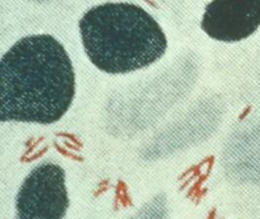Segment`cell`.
Masks as SVG:
<instances>
[{
    "label": "cell",
    "instance_id": "3",
    "mask_svg": "<svg viewBox=\"0 0 260 219\" xmlns=\"http://www.w3.org/2000/svg\"><path fill=\"white\" fill-rule=\"evenodd\" d=\"M68 207L65 173L60 166L50 162L30 171L16 198L18 219H63Z\"/></svg>",
    "mask_w": 260,
    "mask_h": 219
},
{
    "label": "cell",
    "instance_id": "1",
    "mask_svg": "<svg viewBox=\"0 0 260 219\" xmlns=\"http://www.w3.org/2000/svg\"><path fill=\"white\" fill-rule=\"evenodd\" d=\"M75 95V75L63 46L48 34L19 39L0 62V118L49 125L63 118Z\"/></svg>",
    "mask_w": 260,
    "mask_h": 219
},
{
    "label": "cell",
    "instance_id": "2",
    "mask_svg": "<svg viewBox=\"0 0 260 219\" xmlns=\"http://www.w3.org/2000/svg\"><path fill=\"white\" fill-rule=\"evenodd\" d=\"M89 60L101 71L128 73L150 65L164 56L166 35L150 14L131 3L93 7L79 21Z\"/></svg>",
    "mask_w": 260,
    "mask_h": 219
},
{
    "label": "cell",
    "instance_id": "4",
    "mask_svg": "<svg viewBox=\"0 0 260 219\" xmlns=\"http://www.w3.org/2000/svg\"><path fill=\"white\" fill-rule=\"evenodd\" d=\"M260 26V1H213L206 7L203 30L215 40L236 42Z\"/></svg>",
    "mask_w": 260,
    "mask_h": 219
}]
</instances>
